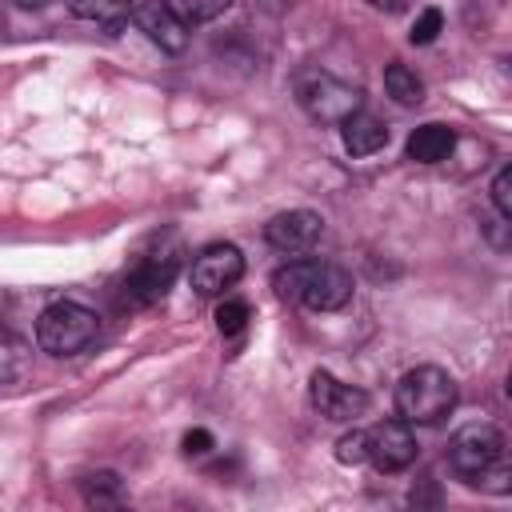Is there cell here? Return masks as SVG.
Returning <instances> with one entry per match:
<instances>
[{"instance_id":"11","label":"cell","mask_w":512,"mask_h":512,"mask_svg":"<svg viewBox=\"0 0 512 512\" xmlns=\"http://www.w3.org/2000/svg\"><path fill=\"white\" fill-rule=\"evenodd\" d=\"M132 20H136V28H140L160 52H184V48H188V28L172 16L168 4H160V0L132 4Z\"/></svg>"},{"instance_id":"7","label":"cell","mask_w":512,"mask_h":512,"mask_svg":"<svg viewBox=\"0 0 512 512\" xmlns=\"http://www.w3.org/2000/svg\"><path fill=\"white\" fill-rule=\"evenodd\" d=\"M244 276V252L236 244H208L192 260V288L200 296H224Z\"/></svg>"},{"instance_id":"9","label":"cell","mask_w":512,"mask_h":512,"mask_svg":"<svg viewBox=\"0 0 512 512\" xmlns=\"http://www.w3.org/2000/svg\"><path fill=\"white\" fill-rule=\"evenodd\" d=\"M368 460L376 472H404L416 460V436L408 420H380L368 428Z\"/></svg>"},{"instance_id":"17","label":"cell","mask_w":512,"mask_h":512,"mask_svg":"<svg viewBox=\"0 0 512 512\" xmlns=\"http://www.w3.org/2000/svg\"><path fill=\"white\" fill-rule=\"evenodd\" d=\"M84 500L88 504H116L120 500V476L116 472H92L84 476Z\"/></svg>"},{"instance_id":"15","label":"cell","mask_w":512,"mask_h":512,"mask_svg":"<svg viewBox=\"0 0 512 512\" xmlns=\"http://www.w3.org/2000/svg\"><path fill=\"white\" fill-rule=\"evenodd\" d=\"M72 16L80 20H92V24H104V28H116L132 16V0H64Z\"/></svg>"},{"instance_id":"5","label":"cell","mask_w":512,"mask_h":512,"mask_svg":"<svg viewBox=\"0 0 512 512\" xmlns=\"http://www.w3.org/2000/svg\"><path fill=\"white\" fill-rule=\"evenodd\" d=\"M504 432L496 424H464L452 440H448V464L460 480H476L484 468H492L496 460H504Z\"/></svg>"},{"instance_id":"6","label":"cell","mask_w":512,"mask_h":512,"mask_svg":"<svg viewBox=\"0 0 512 512\" xmlns=\"http://www.w3.org/2000/svg\"><path fill=\"white\" fill-rule=\"evenodd\" d=\"M308 400L312 408L324 416V420H336V424H352L356 416L368 412L372 396L356 384H344L336 380L332 372H312V384H308Z\"/></svg>"},{"instance_id":"3","label":"cell","mask_w":512,"mask_h":512,"mask_svg":"<svg viewBox=\"0 0 512 512\" xmlns=\"http://www.w3.org/2000/svg\"><path fill=\"white\" fill-rule=\"evenodd\" d=\"M100 332V316L76 300H56L36 320V344L48 356H76L84 352Z\"/></svg>"},{"instance_id":"4","label":"cell","mask_w":512,"mask_h":512,"mask_svg":"<svg viewBox=\"0 0 512 512\" xmlns=\"http://www.w3.org/2000/svg\"><path fill=\"white\" fill-rule=\"evenodd\" d=\"M296 96H300L304 112L320 124H340L364 108V92L356 84L332 76V72H304L296 80Z\"/></svg>"},{"instance_id":"16","label":"cell","mask_w":512,"mask_h":512,"mask_svg":"<svg viewBox=\"0 0 512 512\" xmlns=\"http://www.w3.org/2000/svg\"><path fill=\"white\" fill-rule=\"evenodd\" d=\"M172 8V16L184 24V28H196V24H208L216 16H224L232 8V0H164Z\"/></svg>"},{"instance_id":"12","label":"cell","mask_w":512,"mask_h":512,"mask_svg":"<svg viewBox=\"0 0 512 512\" xmlns=\"http://www.w3.org/2000/svg\"><path fill=\"white\" fill-rule=\"evenodd\" d=\"M340 140H344V148L352 156H372V152H380L388 144V124L360 108L348 120H340Z\"/></svg>"},{"instance_id":"19","label":"cell","mask_w":512,"mask_h":512,"mask_svg":"<svg viewBox=\"0 0 512 512\" xmlns=\"http://www.w3.org/2000/svg\"><path fill=\"white\" fill-rule=\"evenodd\" d=\"M336 460H340V464H360V460H368V432H364V428H352L348 436H340V440H336Z\"/></svg>"},{"instance_id":"13","label":"cell","mask_w":512,"mask_h":512,"mask_svg":"<svg viewBox=\"0 0 512 512\" xmlns=\"http://www.w3.org/2000/svg\"><path fill=\"white\" fill-rule=\"evenodd\" d=\"M408 160H416V164H440L452 148H456V132L448 128V124H420V128H412V136H408Z\"/></svg>"},{"instance_id":"18","label":"cell","mask_w":512,"mask_h":512,"mask_svg":"<svg viewBox=\"0 0 512 512\" xmlns=\"http://www.w3.org/2000/svg\"><path fill=\"white\" fill-rule=\"evenodd\" d=\"M244 324H248V304H244V300H224V304L216 308V328H220V336H236V332H244Z\"/></svg>"},{"instance_id":"8","label":"cell","mask_w":512,"mask_h":512,"mask_svg":"<svg viewBox=\"0 0 512 512\" xmlns=\"http://www.w3.org/2000/svg\"><path fill=\"white\" fill-rule=\"evenodd\" d=\"M176 272H180V244L168 236L156 252L140 256V264H136L132 276H128V296L140 300V304H152V300H160V296L172 288Z\"/></svg>"},{"instance_id":"21","label":"cell","mask_w":512,"mask_h":512,"mask_svg":"<svg viewBox=\"0 0 512 512\" xmlns=\"http://www.w3.org/2000/svg\"><path fill=\"white\" fill-rule=\"evenodd\" d=\"M492 204L500 212V220H512V164H504L492 180Z\"/></svg>"},{"instance_id":"1","label":"cell","mask_w":512,"mask_h":512,"mask_svg":"<svg viewBox=\"0 0 512 512\" xmlns=\"http://www.w3.org/2000/svg\"><path fill=\"white\" fill-rule=\"evenodd\" d=\"M272 288L292 300V304H304L312 312H336L352 300V272L340 268V264H328V260H292L284 268L272 272Z\"/></svg>"},{"instance_id":"14","label":"cell","mask_w":512,"mask_h":512,"mask_svg":"<svg viewBox=\"0 0 512 512\" xmlns=\"http://www.w3.org/2000/svg\"><path fill=\"white\" fill-rule=\"evenodd\" d=\"M384 92H388L400 108H416V104L424 100V84H420V76H416L408 64H400V60H392V64L384 68Z\"/></svg>"},{"instance_id":"10","label":"cell","mask_w":512,"mask_h":512,"mask_svg":"<svg viewBox=\"0 0 512 512\" xmlns=\"http://www.w3.org/2000/svg\"><path fill=\"white\" fill-rule=\"evenodd\" d=\"M320 232H324V220H320V212H312V208H292V212H280V216H272V220L264 224V240H268L276 252H284V256L308 252V248L320 240Z\"/></svg>"},{"instance_id":"20","label":"cell","mask_w":512,"mask_h":512,"mask_svg":"<svg viewBox=\"0 0 512 512\" xmlns=\"http://www.w3.org/2000/svg\"><path fill=\"white\" fill-rule=\"evenodd\" d=\"M440 28H444V12H440V8H424V12L416 16L408 40H412V44H432V40L440 36Z\"/></svg>"},{"instance_id":"23","label":"cell","mask_w":512,"mask_h":512,"mask_svg":"<svg viewBox=\"0 0 512 512\" xmlns=\"http://www.w3.org/2000/svg\"><path fill=\"white\" fill-rule=\"evenodd\" d=\"M372 8H380V12H404L412 0H368Z\"/></svg>"},{"instance_id":"22","label":"cell","mask_w":512,"mask_h":512,"mask_svg":"<svg viewBox=\"0 0 512 512\" xmlns=\"http://www.w3.org/2000/svg\"><path fill=\"white\" fill-rule=\"evenodd\" d=\"M208 448H212V436H208L204 428H192V432L184 436V452H188V456H200V452H208Z\"/></svg>"},{"instance_id":"2","label":"cell","mask_w":512,"mask_h":512,"mask_svg":"<svg viewBox=\"0 0 512 512\" xmlns=\"http://www.w3.org/2000/svg\"><path fill=\"white\" fill-rule=\"evenodd\" d=\"M456 404V380L436 368V364H420L408 368L396 384V412L408 424H440Z\"/></svg>"}]
</instances>
